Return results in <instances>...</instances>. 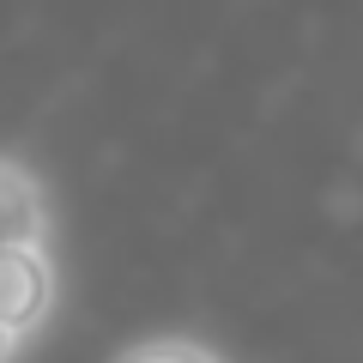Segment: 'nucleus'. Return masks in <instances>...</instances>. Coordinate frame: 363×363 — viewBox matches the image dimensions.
<instances>
[{"label":"nucleus","instance_id":"nucleus-1","mask_svg":"<svg viewBox=\"0 0 363 363\" xmlns=\"http://www.w3.org/2000/svg\"><path fill=\"white\" fill-rule=\"evenodd\" d=\"M61 309V260L55 242H18L0 248V327L13 339H37Z\"/></svg>","mask_w":363,"mask_h":363},{"label":"nucleus","instance_id":"nucleus-2","mask_svg":"<svg viewBox=\"0 0 363 363\" xmlns=\"http://www.w3.org/2000/svg\"><path fill=\"white\" fill-rule=\"evenodd\" d=\"M18 242H55V206L37 169L25 157L0 152V248Z\"/></svg>","mask_w":363,"mask_h":363},{"label":"nucleus","instance_id":"nucleus-3","mask_svg":"<svg viewBox=\"0 0 363 363\" xmlns=\"http://www.w3.org/2000/svg\"><path fill=\"white\" fill-rule=\"evenodd\" d=\"M109 363H230V357L200 333H145L133 345H121Z\"/></svg>","mask_w":363,"mask_h":363},{"label":"nucleus","instance_id":"nucleus-4","mask_svg":"<svg viewBox=\"0 0 363 363\" xmlns=\"http://www.w3.org/2000/svg\"><path fill=\"white\" fill-rule=\"evenodd\" d=\"M18 357H25V339H13L6 327H0V363H18Z\"/></svg>","mask_w":363,"mask_h":363}]
</instances>
